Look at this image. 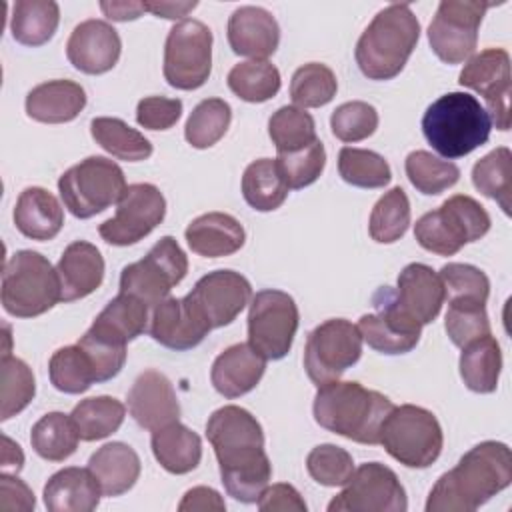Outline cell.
<instances>
[{
  "label": "cell",
  "instance_id": "cell-1",
  "mask_svg": "<svg viewBox=\"0 0 512 512\" xmlns=\"http://www.w3.org/2000/svg\"><path fill=\"white\" fill-rule=\"evenodd\" d=\"M206 438L214 448L228 496L244 504L258 502L272 478L260 422L246 408L228 404L208 418Z\"/></svg>",
  "mask_w": 512,
  "mask_h": 512
},
{
  "label": "cell",
  "instance_id": "cell-2",
  "mask_svg": "<svg viewBox=\"0 0 512 512\" xmlns=\"http://www.w3.org/2000/svg\"><path fill=\"white\" fill-rule=\"evenodd\" d=\"M512 482V452L504 442L486 440L470 448L432 486L426 512H474Z\"/></svg>",
  "mask_w": 512,
  "mask_h": 512
},
{
  "label": "cell",
  "instance_id": "cell-3",
  "mask_svg": "<svg viewBox=\"0 0 512 512\" xmlns=\"http://www.w3.org/2000/svg\"><path fill=\"white\" fill-rule=\"evenodd\" d=\"M392 402L360 382L334 380L318 386L314 398V420L334 432L358 444H380V428Z\"/></svg>",
  "mask_w": 512,
  "mask_h": 512
},
{
  "label": "cell",
  "instance_id": "cell-4",
  "mask_svg": "<svg viewBox=\"0 0 512 512\" xmlns=\"http://www.w3.org/2000/svg\"><path fill=\"white\" fill-rule=\"evenodd\" d=\"M420 38V22L410 4L380 10L356 44V64L370 80H390L402 72Z\"/></svg>",
  "mask_w": 512,
  "mask_h": 512
},
{
  "label": "cell",
  "instance_id": "cell-5",
  "mask_svg": "<svg viewBox=\"0 0 512 512\" xmlns=\"http://www.w3.org/2000/svg\"><path fill=\"white\" fill-rule=\"evenodd\" d=\"M492 120L476 96L448 92L436 98L422 116L428 144L444 158H462L488 142Z\"/></svg>",
  "mask_w": 512,
  "mask_h": 512
},
{
  "label": "cell",
  "instance_id": "cell-6",
  "mask_svg": "<svg viewBox=\"0 0 512 512\" xmlns=\"http://www.w3.org/2000/svg\"><path fill=\"white\" fill-rule=\"evenodd\" d=\"M62 300L56 268L34 250H18L2 270V306L16 318H34Z\"/></svg>",
  "mask_w": 512,
  "mask_h": 512
},
{
  "label": "cell",
  "instance_id": "cell-7",
  "mask_svg": "<svg viewBox=\"0 0 512 512\" xmlns=\"http://www.w3.org/2000/svg\"><path fill=\"white\" fill-rule=\"evenodd\" d=\"M490 214L472 196L456 194L414 224L416 242L438 256H452L464 244L476 242L490 230Z\"/></svg>",
  "mask_w": 512,
  "mask_h": 512
},
{
  "label": "cell",
  "instance_id": "cell-8",
  "mask_svg": "<svg viewBox=\"0 0 512 512\" xmlns=\"http://www.w3.org/2000/svg\"><path fill=\"white\" fill-rule=\"evenodd\" d=\"M384 450L408 468H428L444 446L442 426L436 416L414 404L392 406L380 428Z\"/></svg>",
  "mask_w": 512,
  "mask_h": 512
},
{
  "label": "cell",
  "instance_id": "cell-9",
  "mask_svg": "<svg viewBox=\"0 0 512 512\" xmlns=\"http://www.w3.org/2000/svg\"><path fill=\"white\" fill-rule=\"evenodd\" d=\"M126 178L122 168L104 156H88L68 168L58 180V192L76 218H92L104 212L126 192Z\"/></svg>",
  "mask_w": 512,
  "mask_h": 512
},
{
  "label": "cell",
  "instance_id": "cell-10",
  "mask_svg": "<svg viewBox=\"0 0 512 512\" xmlns=\"http://www.w3.org/2000/svg\"><path fill=\"white\" fill-rule=\"evenodd\" d=\"M188 272V258L176 238H160L148 254L124 266L120 274V292L140 298L148 308L168 298L170 290L184 280Z\"/></svg>",
  "mask_w": 512,
  "mask_h": 512
},
{
  "label": "cell",
  "instance_id": "cell-11",
  "mask_svg": "<svg viewBox=\"0 0 512 512\" xmlns=\"http://www.w3.org/2000/svg\"><path fill=\"white\" fill-rule=\"evenodd\" d=\"M362 336L356 324L344 318H330L318 324L306 340L304 368L316 386L340 380L360 360Z\"/></svg>",
  "mask_w": 512,
  "mask_h": 512
},
{
  "label": "cell",
  "instance_id": "cell-12",
  "mask_svg": "<svg viewBox=\"0 0 512 512\" xmlns=\"http://www.w3.org/2000/svg\"><path fill=\"white\" fill-rule=\"evenodd\" d=\"M298 324V306L290 294L260 290L248 310V344L266 360H280L290 352Z\"/></svg>",
  "mask_w": 512,
  "mask_h": 512
},
{
  "label": "cell",
  "instance_id": "cell-13",
  "mask_svg": "<svg viewBox=\"0 0 512 512\" xmlns=\"http://www.w3.org/2000/svg\"><path fill=\"white\" fill-rule=\"evenodd\" d=\"M212 70V32L200 20H180L164 46V78L172 88L196 90Z\"/></svg>",
  "mask_w": 512,
  "mask_h": 512
},
{
  "label": "cell",
  "instance_id": "cell-14",
  "mask_svg": "<svg viewBox=\"0 0 512 512\" xmlns=\"http://www.w3.org/2000/svg\"><path fill=\"white\" fill-rule=\"evenodd\" d=\"M492 2L442 0L428 26L432 52L446 64L468 60L478 42V28Z\"/></svg>",
  "mask_w": 512,
  "mask_h": 512
},
{
  "label": "cell",
  "instance_id": "cell-15",
  "mask_svg": "<svg viewBox=\"0 0 512 512\" xmlns=\"http://www.w3.org/2000/svg\"><path fill=\"white\" fill-rule=\"evenodd\" d=\"M406 508L404 486L394 470L380 462L358 466L344 490L328 504V512H404Z\"/></svg>",
  "mask_w": 512,
  "mask_h": 512
},
{
  "label": "cell",
  "instance_id": "cell-16",
  "mask_svg": "<svg viewBox=\"0 0 512 512\" xmlns=\"http://www.w3.org/2000/svg\"><path fill=\"white\" fill-rule=\"evenodd\" d=\"M166 216L162 192L148 182L130 184L116 214L98 226V234L112 246H130L146 238Z\"/></svg>",
  "mask_w": 512,
  "mask_h": 512
},
{
  "label": "cell",
  "instance_id": "cell-17",
  "mask_svg": "<svg viewBox=\"0 0 512 512\" xmlns=\"http://www.w3.org/2000/svg\"><path fill=\"white\" fill-rule=\"evenodd\" d=\"M372 304L376 312L362 314L358 330L362 342L382 354H406L416 348L422 332V324L416 322L398 302L390 286H382Z\"/></svg>",
  "mask_w": 512,
  "mask_h": 512
},
{
  "label": "cell",
  "instance_id": "cell-18",
  "mask_svg": "<svg viewBox=\"0 0 512 512\" xmlns=\"http://www.w3.org/2000/svg\"><path fill=\"white\" fill-rule=\"evenodd\" d=\"M458 82L484 96L486 112L498 130L510 128V56L504 48H486L470 56Z\"/></svg>",
  "mask_w": 512,
  "mask_h": 512
},
{
  "label": "cell",
  "instance_id": "cell-19",
  "mask_svg": "<svg viewBox=\"0 0 512 512\" xmlns=\"http://www.w3.org/2000/svg\"><path fill=\"white\" fill-rule=\"evenodd\" d=\"M250 282L234 270H214L202 276L186 298L212 328L228 326L250 302Z\"/></svg>",
  "mask_w": 512,
  "mask_h": 512
},
{
  "label": "cell",
  "instance_id": "cell-20",
  "mask_svg": "<svg viewBox=\"0 0 512 512\" xmlns=\"http://www.w3.org/2000/svg\"><path fill=\"white\" fill-rule=\"evenodd\" d=\"M212 326L194 308V304L184 298H164L152 308L150 336L170 350H190L198 346Z\"/></svg>",
  "mask_w": 512,
  "mask_h": 512
},
{
  "label": "cell",
  "instance_id": "cell-21",
  "mask_svg": "<svg viewBox=\"0 0 512 512\" xmlns=\"http://www.w3.org/2000/svg\"><path fill=\"white\" fill-rule=\"evenodd\" d=\"M128 410L140 428L158 430L180 418V404L172 382L160 370L138 374L128 392Z\"/></svg>",
  "mask_w": 512,
  "mask_h": 512
},
{
  "label": "cell",
  "instance_id": "cell-22",
  "mask_svg": "<svg viewBox=\"0 0 512 512\" xmlns=\"http://www.w3.org/2000/svg\"><path fill=\"white\" fill-rule=\"evenodd\" d=\"M122 42L118 32L104 20L80 22L68 42L66 56L70 64L84 74H104L112 70L120 58Z\"/></svg>",
  "mask_w": 512,
  "mask_h": 512
},
{
  "label": "cell",
  "instance_id": "cell-23",
  "mask_svg": "<svg viewBox=\"0 0 512 512\" xmlns=\"http://www.w3.org/2000/svg\"><path fill=\"white\" fill-rule=\"evenodd\" d=\"M228 44L238 56L266 60L280 44V26L268 10L240 6L228 20Z\"/></svg>",
  "mask_w": 512,
  "mask_h": 512
},
{
  "label": "cell",
  "instance_id": "cell-24",
  "mask_svg": "<svg viewBox=\"0 0 512 512\" xmlns=\"http://www.w3.org/2000/svg\"><path fill=\"white\" fill-rule=\"evenodd\" d=\"M266 370V358L248 342L232 344L212 364L210 380L224 398H238L258 386Z\"/></svg>",
  "mask_w": 512,
  "mask_h": 512
},
{
  "label": "cell",
  "instance_id": "cell-25",
  "mask_svg": "<svg viewBox=\"0 0 512 512\" xmlns=\"http://www.w3.org/2000/svg\"><path fill=\"white\" fill-rule=\"evenodd\" d=\"M394 296L396 302L422 326L436 320L446 302L440 274L420 262H412L400 272Z\"/></svg>",
  "mask_w": 512,
  "mask_h": 512
},
{
  "label": "cell",
  "instance_id": "cell-26",
  "mask_svg": "<svg viewBox=\"0 0 512 512\" xmlns=\"http://www.w3.org/2000/svg\"><path fill=\"white\" fill-rule=\"evenodd\" d=\"M56 272L60 278L62 302H74L100 288L104 280V258L94 244L76 240L62 252Z\"/></svg>",
  "mask_w": 512,
  "mask_h": 512
},
{
  "label": "cell",
  "instance_id": "cell-27",
  "mask_svg": "<svg viewBox=\"0 0 512 512\" xmlns=\"http://www.w3.org/2000/svg\"><path fill=\"white\" fill-rule=\"evenodd\" d=\"M42 496L50 512H92L102 488L90 468L68 466L48 478Z\"/></svg>",
  "mask_w": 512,
  "mask_h": 512
},
{
  "label": "cell",
  "instance_id": "cell-28",
  "mask_svg": "<svg viewBox=\"0 0 512 512\" xmlns=\"http://www.w3.org/2000/svg\"><path fill=\"white\" fill-rule=\"evenodd\" d=\"M184 236L190 250L204 258L230 256L238 252L246 240L242 224L226 212H208L194 218Z\"/></svg>",
  "mask_w": 512,
  "mask_h": 512
},
{
  "label": "cell",
  "instance_id": "cell-29",
  "mask_svg": "<svg viewBox=\"0 0 512 512\" xmlns=\"http://www.w3.org/2000/svg\"><path fill=\"white\" fill-rule=\"evenodd\" d=\"M86 106V92L72 80H48L34 86L26 96V114L42 124L74 120Z\"/></svg>",
  "mask_w": 512,
  "mask_h": 512
},
{
  "label": "cell",
  "instance_id": "cell-30",
  "mask_svg": "<svg viewBox=\"0 0 512 512\" xmlns=\"http://www.w3.org/2000/svg\"><path fill=\"white\" fill-rule=\"evenodd\" d=\"M148 304L132 294H118L96 316L88 332L114 346H126L148 328Z\"/></svg>",
  "mask_w": 512,
  "mask_h": 512
},
{
  "label": "cell",
  "instance_id": "cell-31",
  "mask_svg": "<svg viewBox=\"0 0 512 512\" xmlns=\"http://www.w3.org/2000/svg\"><path fill=\"white\" fill-rule=\"evenodd\" d=\"M14 224L26 238L52 240L64 226V210L52 192L30 186L16 200Z\"/></svg>",
  "mask_w": 512,
  "mask_h": 512
},
{
  "label": "cell",
  "instance_id": "cell-32",
  "mask_svg": "<svg viewBox=\"0 0 512 512\" xmlns=\"http://www.w3.org/2000/svg\"><path fill=\"white\" fill-rule=\"evenodd\" d=\"M88 468L96 476L104 496H120L136 484L142 464L132 446L108 442L90 456Z\"/></svg>",
  "mask_w": 512,
  "mask_h": 512
},
{
  "label": "cell",
  "instance_id": "cell-33",
  "mask_svg": "<svg viewBox=\"0 0 512 512\" xmlns=\"http://www.w3.org/2000/svg\"><path fill=\"white\" fill-rule=\"evenodd\" d=\"M152 454L170 474H188L202 460V440L178 420L152 432Z\"/></svg>",
  "mask_w": 512,
  "mask_h": 512
},
{
  "label": "cell",
  "instance_id": "cell-34",
  "mask_svg": "<svg viewBox=\"0 0 512 512\" xmlns=\"http://www.w3.org/2000/svg\"><path fill=\"white\" fill-rule=\"evenodd\" d=\"M502 372L500 344L492 334H486L462 348L460 378L466 388L478 394H490L498 388Z\"/></svg>",
  "mask_w": 512,
  "mask_h": 512
},
{
  "label": "cell",
  "instance_id": "cell-35",
  "mask_svg": "<svg viewBox=\"0 0 512 512\" xmlns=\"http://www.w3.org/2000/svg\"><path fill=\"white\" fill-rule=\"evenodd\" d=\"M288 182L276 158H260L246 166L242 176V196L258 212H270L284 204Z\"/></svg>",
  "mask_w": 512,
  "mask_h": 512
},
{
  "label": "cell",
  "instance_id": "cell-36",
  "mask_svg": "<svg viewBox=\"0 0 512 512\" xmlns=\"http://www.w3.org/2000/svg\"><path fill=\"white\" fill-rule=\"evenodd\" d=\"M60 22V8L54 0H18L12 8L10 30L24 46L46 44Z\"/></svg>",
  "mask_w": 512,
  "mask_h": 512
},
{
  "label": "cell",
  "instance_id": "cell-37",
  "mask_svg": "<svg viewBox=\"0 0 512 512\" xmlns=\"http://www.w3.org/2000/svg\"><path fill=\"white\" fill-rule=\"evenodd\" d=\"M78 430L72 416L64 412L44 414L30 432V444L34 452L48 462H62L70 458L78 448Z\"/></svg>",
  "mask_w": 512,
  "mask_h": 512
},
{
  "label": "cell",
  "instance_id": "cell-38",
  "mask_svg": "<svg viewBox=\"0 0 512 512\" xmlns=\"http://www.w3.org/2000/svg\"><path fill=\"white\" fill-rule=\"evenodd\" d=\"M90 134L108 154L126 162H140L152 156L150 140L120 118L100 116L90 122Z\"/></svg>",
  "mask_w": 512,
  "mask_h": 512
},
{
  "label": "cell",
  "instance_id": "cell-39",
  "mask_svg": "<svg viewBox=\"0 0 512 512\" xmlns=\"http://www.w3.org/2000/svg\"><path fill=\"white\" fill-rule=\"evenodd\" d=\"M70 416L76 424L80 440L94 442L114 434L122 426L126 408L112 396H92L80 400Z\"/></svg>",
  "mask_w": 512,
  "mask_h": 512
},
{
  "label": "cell",
  "instance_id": "cell-40",
  "mask_svg": "<svg viewBox=\"0 0 512 512\" xmlns=\"http://www.w3.org/2000/svg\"><path fill=\"white\" fill-rule=\"evenodd\" d=\"M48 374L54 388L64 394H82L98 382L94 364L78 342L62 346L50 356Z\"/></svg>",
  "mask_w": 512,
  "mask_h": 512
},
{
  "label": "cell",
  "instance_id": "cell-41",
  "mask_svg": "<svg viewBox=\"0 0 512 512\" xmlns=\"http://www.w3.org/2000/svg\"><path fill=\"white\" fill-rule=\"evenodd\" d=\"M472 184L474 188L496 200L504 214H510V196H512V154L506 146H500L488 152L472 166Z\"/></svg>",
  "mask_w": 512,
  "mask_h": 512
},
{
  "label": "cell",
  "instance_id": "cell-42",
  "mask_svg": "<svg viewBox=\"0 0 512 512\" xmlns=\"http://www.w3.org/2000/svg\"><path fill=\"white\" fill-rule=\"evenodd\" d=\"M228 88L244 102H266L280 90V72L268 60H246L228 72Z\"/></svg>",
  "mask_w": 512,
  "mask_h": 512
},
{
  "label": "cell",
  "instance_id": "cell-43",
  "mask_svg": "<svg viewBox=\"0 0 512 512\" xmlns=\"http://www.w3.org/2000/svg\"><path fill=\"white\" fill-rule=\"evenodd\" d=\"M404 170L410 184L426 196L442 194L444 190L452 188L460 178V168L454 162L442 160L428 150L410 152L406 156Z\"/></svg>",
  "mask_w": 512,
  "mask_h": 512
},
{
  "label": "cell",
  "instance_id": "cell-44",
  "mask_svg": "<svg viewBox=\"0 0 512 512\" xmlns=\"http://www.w3.org/2000/svg\"><path fill=\"white\" fill-rule=\"evenodd\" d=\"M230 120L232 108L228 102H224L222 98H206L190 112L186 120V142L198 150L210 148L226 134Z\"/></svg>",
  "mask_w": 512,
  "mask_h": 512
},
{
  "label": "cell",
  "instance_id": "cell-45",
  "mask_svg": "<svg viewBox=\"0 0 512 512\" xmlns=\"http://www.w3.org/2000/svg\"><path fill=\"white\" fill-rule=\"evenodd\" d=\"M410 224V200L400 186L384 192L370 214V236L380 244L400 240Z\"/></svg>",
  "mask_w": 512,
  "mask_h": 512
},
{
  "label": "cell",
  "instance_id": "cell-46",
  "mask_svg": "<svg viewBox=\"0 0 512 512\" xmlns=\"http://www.w3.org/2000/svg\"><path fill=\"white\" fill-rule=\"evenodd\" d=\"M338 172L356 188H384L392 180L390 164L378 152L344 146L338 154Z\"/></svg>",
  "mask_w": 512,
  "mask_h": 512
},
{
  "label": "cell",
  "instance_id": "cell-47",
  "mask_svg": "<svg viewBox=\"0 0 512 512\" xmlns=\"http://www.w3.org/2000/svg\"><path fill=\"white\" fill-rule=\"evenodd\" d=\"M444 328L452 344L458 348H464L466 344L490 334L486 302L474 298H450Z\"/></svg>",
  "mask_w": 512,
  "mask_h": 512
},
{
  "label": "cell",
  "instance_id": "cell-48",
  "mask_svg": "<svg viewBox=\"0 0 512 512\" xmlns=\"http://www.w3.org/2000/svg\"><path fill=\"white\" fill-rule=\"evenodd\" d=\"M268 134L278 154L300 150L318 140L314 118L298 106L278 108L268 120Z\"/></svg>",
  "mask_w": 512,
  "mask_h": 512
},
{
  "label": "cell",
  "instance_id": "cell-49",
  "mask_svg": "<svg viewBox=\"0 0 512 512\" xmlns=\"http://www.w3.org/2000/svg\"><path fill=\"white\" fill-rule=\"evenodd\" d=\"M338 90L334 72L320 62L300 66L290 82V98L298 108H318L328 104Z\"/></svg>",
  "mask_w": 512,
  "mask_h": 512
},
{
  "label": "cell",
  "instance_id": "cell-50",
  "mask_svg": "<svg viewBox=\"0 0 512 512\" xmlns=\"http://www.w3.org/2000/svg\"><path fill=\"white\" fill-rule=\"evenodd\" d=\"M2 410L0 420H8L22 412L36 394V382L30 366L12 356L2 354Z\"/></svg>",
  "mask_w": 512,
  "mask_h": 512
},
{
  "label": "cell",
  "instance_id": "cell-51",
  "mask_svg": "<svg viewBox=\"0 0 512 512\" xmlns=\"http://www.w3.org/2000/svg\"><path fill=\"white\" fill-rule=\"evenodd\" d=\"M290 190H300L304 186L314 184L324 166H326V150L320 140L294 150V152H280L276 158Z\"/></svg>",
  "mask_w": 512,
  "mask_h": 512
},
{
  "label": "cell",
  "instance_id": "cell-52",
  "mask_svg": "<svg viewBox=\"0 0 512 512\" xmlns=\"http://www.w3.org/2000/svg\"><path fill=\"white\" fill-rule=\"evenodd\" d=\"M306 470L322 486H344L354 472V460L336 444H320L308 452Z\"/></svg>",
  "mask_w": 512,
  "mask_h": 512
},
{
  "label": "cell",
  "instance_id": "cell-53",
  "mask_svg": "<svg viewBox=\"0 0 512 512\" xmlns=\"http://www.w3.org/2000/svg\"><path fill=\"white\" fill-rule=\"evenodd\" d=\"M332 134L342 142H360L378 128V112L372 104L352 100L340 104L330 116Z\"/></svg>",
  "mask_w": 512,
  "mask_h": 512
},
{
  "label": "cell",
  "instance_id": "cell-54",
  "mask_svg": "<svg viewBox=\"0 0 512 512\" xmlns=\"http://www.w3.org/2000/svg\"><path fill=\"white\" fill-rule=\"evenodd\" d=\"M438 274L444 282L446 300H450V298H474L480 302L488 300L490 280L480 268H476L472 264L450 262V264L442 266Z\"/></svg>",
  "mask_w": 512,
  "mask_h": 512
},
{
  "label": "cell",
  "instance_id": "cell-55",
  "mask_svg": "<svg viewBox=\"0 0 512 512\" xmlns=\"http://www.w3.org/2000/svg\"><path fill=\"white\" fill-rule=\"evenodd\" d=\"M78 344L90 356L98 382H106V380L114 378L126 362V346H114L110 342H104V340L92 336L90 332H86L78 340Z\"/></svg>",
  "mask_w": 512,
  "mask_h": 512
},
{
  "label": "cell",
  "instance_id": "cell-56",
  "mask_svg": "<svg viewBox=\"0 0 512 512\" xmlns=\"http://www.w3.org/2000/svg\"><path fill=\"white\" fill-rule=\"evenodd\" d=\"M182 114V100L166 96L142 98L136 106V122L146 130H168Z\"/></svg>",
  "mask_w": 512,
  "mask_h": 512
},
{
  "label": "cell",
  "instance_id": "cell-57",
  "mask_svg": "<svg viewBox=\"0 0 512 512\" xmlns=\"http://www.w3.org/2000/svg\"><path fill=\"white\" fill-rule=\"evenodd\" d=\"M258 510L262 512H306V502L292 484L266 486L258 498Z\"/></svg>",
  "mask_w": 512,
  "mask_h": 512
},
{
  "label": "cell",
  "instance_id": "cell-58",
  "mask_svg": "<svg viewBox=\"0 0 512 512\" xmlns=\"http://www.w3.org/2000/svg\"><path fill=\"white\" fill-rule=\"evenodd\" d=\"M34 494L26 482L6 472L0 474V510L2 512H30L34 510Z\"/></svg>",
  "mask_w": 512,
  "mask_h": 512
},
{
  "label": "cell",
  "instance_id": "cell-59",
  "mask_svg": "<svg viewBox=\"0 0 512 512\" xmlns=\"http://www.w3.org/2000/svg\"><path fill=\"white\" fill-rule=\"evenodd\" d=\"M224 508H226V504H224L222 496L214 488H208V486L190 488L178 504L180 512H194V510H198V512H208V510L222 512Z\"/></svg>",
  "mask_w": 512,
  "mask_h": 512
},
{
  "label": "cell",
  "instance_id": "cell-60",
  "mask_svg": "<svg viewBox=\"0 0 512 512\" xmlns=\"http://www.w3.org/2000/svg\"><path fill=\"white\" fill-rule=\"evenodd\" d=\"M100 10L110 20L126 22L140 18L142 12H146V6L144 2H100Z\"/></svg>",
  "mask_w": 512,
  "mask_h": 512
},
{
  "label": "cell",
  "instance_id": "cell-61",
  "mask_svg": "<svg viewBox=\"0 0 512 512\" xmlns=\"http://www.w3.org/2000/svg\"><path fill=\"white\" fill-rule=\"evenodd\" d=\"M146 10L152 12L158 18H168V20H176L186 16L188 12H192L198 2H144Z\"/></svg>",
  "mask_w": 512,
  "mask_h": 512
},
{
  "label": "cell",
  "instance_id": "cell-62",
  "mask_svg": "<svg viewBox=\"0 0 512 512\" xmlns=\"http://www.w3.org/2000/svg\"><path fill=\"white\" fill-rule=\"evenodd\" d=\"M4 448H2V472H18L24 464V454L16 442H12L8 436H2Z\"/></svg>",
  "mask_w": 512,
  "mask_h": 512
}]
</instances>
